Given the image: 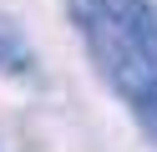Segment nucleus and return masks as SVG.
<instances>
[{
	"label": "nucleus",
	"instance_id": "f03ea898",
	"mask_svg": "<svg viewBox=\"0 0 157 152\" xmlns=\"http://www.w3.org/2000/svg\"><path fill=\"white\" fill-rule=\"evenodd\" d=\"M0 71H31V51H25V41H21V30H5V20H0Z\"/></svg>",
	"mask_w": 157,
	"mask_h": 152
},
{
	"label": "nucleus",
	"instance_id": "f257e3e1",
	"mask_svg": "<svg viewBox=\"0 0 157 152\" xmlns=\"http://www.w3.org/2000/svg\"><path fill=\"white\" fill-rule=\"evenodd\" d=\"M66 10H71V25L81 30L86 51H91L96 71L106 76V86L137 117L147 142H157V56L147 46H137L127 30H117V20L106 15L101 0H66Z\"/></svg>",
	"mask_w": 157,
	"mask_h": 152
}]
</instances>
